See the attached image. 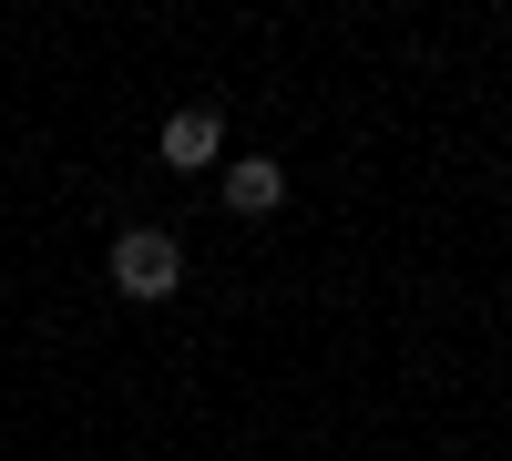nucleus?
<instances>
[{
  "instance_id": "nucleus-2",
  "label": "nucleus",
  "mask_w": 512,
  "mask_h": 461,
  "mask_svg": "<svg viewBox=\"0 0 512 461\" xmlns=\"http://www.w3.org/2000/svg\"><path fill=\"white\" fill-rule=\"evenodd\" d=\"M226 205H236V216H277V205H287V164H277V154L226 164Z\"/></svg>"
},
{
  "instance_id": "nucleus-3",
  "label": "nucleus",
  "mask_w": 512,
  "mask_h": 461,
  "mask_svg": "<svg viewBox=\"0 0 512 461\" xmlns=\"http://www.w3.org/2000/svg\"><path fill=\"white\" fill-rule=\"evenodd\" d=\"M216 144H226V123L205 113V103H185L175 123H164V164H175V175H195V164H216Z\"/></svg>"
},
{
  "instance_id": "nucleus-1",
  "label": "nucleus",
  "mask_w": 512,
  "mask_h": 461,
  "mask_svg": "<svg viewBox=\"0 0 512 461\" xmlns=\"http://www.w3.org/2000/svg\"><path fill=\"white\" fill-rule=\"evenodd\" d=\"M175 277H185V257H175V236H164V226H123L113 236V287H123V298H175Z\"/></svg>"
}]
</instances>
